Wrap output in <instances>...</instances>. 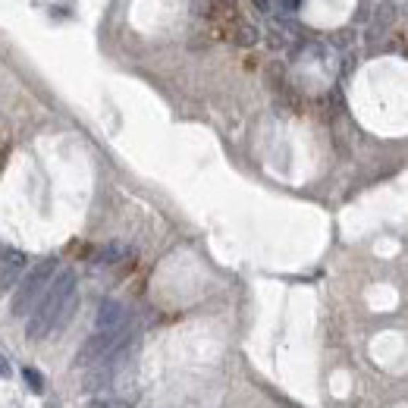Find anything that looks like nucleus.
<instances>
[{"label":"nucleus","mask_w":408,"mask_h":408,"mask_svg":"<svg viewBox=\"0 0 408 408\" xmlns=\"http://www.w3.org/2000/svg\"><path fill=\"white\" fill-rule=\"evenodd\" d=\"M72 311H76V271H60L54 276V283L47 286L45 298L28 314L26 336L32 342L50 336L57 327H67Z\"/></svg>","instance_id":"nucleus-1"},{"label":"nucleus","mask_w":408,"mask_h":408,"mask_svg":"<svg viewBox=\"0 0 408 408\" xmlns=\"http://www.w3.org/2000/svg\"><path fill=\"white\" fill-rule=\"evenodd\" d=\"M123 348H132V320H129L126 327H120V330H98L94 336H89L82 346H79L76 358H72V368L89 370L94 364L113 358V355L123 352Z\"/></svg>","instance_id":"nucleus-2"},{"label":"nucleus","mask_w":408,"mask_h":408,"mask_svg":"<svg viewBox=\"0 0 408 408\" xmlns=\"http://www.w3.org/2000/svg\"><path fill=\"white\" fill-rule=\"evenodd\" d=\"M57 267H60V261H57V258H45V261H38V264L23 276V280H19V289H16V295H13V302H10V314L13 317H28V314H32L35 305L45 298L47 286L54 283Z\"/></svg>","instance_id":"nucleus-3"},{"label":"nucleus","mask_w":408,"mask_h":408,"mask_svg":"<svg viewBox=\"0 0 408 408\" xmlns=\"http://www.w3.org/2000/svg\"><path fill=\"white\" fill-rule=\"evenodd\" d=\"M26 264H28L26 251H19V249H4V251H0V293H10V289L23 280Z\"/></svg>","instance_id":"nucleus-4"},{"label":"nucleus","mask_w":408,"mask_h":408,"mask_svg":"<svg viewBox=\"0 0 408 408\" xmlns=\"http://www.w3.org/2000/svg\"><path fill=\"white\" fill-rule=\"evenodd\" d=\"M129 311L123 302H116V298H107L104 305L98 308V330H120V327L129 324Z\"/></svg>","instance_id":"nucleus-5"},{"label":"nucleus","mask_w":408,"mask_h":408,"mask_svg":"<svg viewBox=\"0 0 408 408\" xmlns=\"http://www.w3.org/2000/svg\"><path fill=\"white\" fill-rule=\"evenodd\" d=\"M386 26H390V6H380V10H377V16H374V23H370V28H368V38L377 41L386 32Z\"/></svg>","instance_id":"nucleus-6"},{"label":"nucleus","mask_w":408,"mask_h":408,"mask_svg":"<svg viewBox=\"0 0 408 408\" xmlns=\"http://www.w3.org/2000/svg\"><path fill=\"white\" fill-rule=\"evenodd\" d=\"M126 249L123 245H104V249L98 251V258H94V264H113V261H120Z\"/></svg>","instance_id":"nucleus-7"},{"label":"nucleus","mask_w":408,"mask_h":408,"mask_svg":"<svg viewBox=\"0 0 408 408\" xmlns=\"http://www.w3.org/2000/svg\"><path fill=\"white\" fill-rule=\"evenodd\" d=\"M192 13H195L198 19H214V16H217V4H214V0H195V4H192Z\"/></svg>","instance_id":"nucleus-8"},{"label":"nucleus","mask_w":408,"mask_h":408,"mask_svg":"<svg viewBox=\"0 0 408 408\" xmlns=\"http://www.w3.org/2000/svg\"><path fill=\"white\" fill-rule=\"evenodd\" d=\"M23 377H26L28 390L45 392V377H41V370H35V368H23Z\"/></svg>","instance_id":"nucleus-9"},{"label":"nucleus","mask_w":408,"mask_h":408,"mask_svg":"<svg viewBox=\"0 0 408 408\" xmlns=\"http://www.w3.org/2000/svg\"><path fill=\"white\" fill-rule=\"evenodd\" d=\"M236 41H239V45H254V41H258V32H254V26H239V28H236Z\"/></svg>","instance_id":"nucleus-10"},{"label":"nucleus","mask_w":408,"mask_h":408,"mask_svg":"<svg viewBox=\"0 0 408 408\" xmlns=\"http://www.w3.org/2000/svg\"><path fill=\"white\" fill-rule=\"evenodd\" d=\"M94 408H132V405L123 402V399H104V402H98Z\"/></svg>","instance_id":"nucleus-11"},{"label":"nucleus","mask_w":408,"mask_h":408,"mask_svg":"<svg viewBox=\"0 0 408 408\" xmlns=\"http://www.w3.org/2000/svg\"><path fill=\"white\" fill-rule=\"evenodd\" d=\"M254 4H258V6H261V10H267V0H254Z\"/></svg>","instance_id":"nucleus-12"},{"label":"nucleus","mask_w":408,"mask_h":408,"mask_svg":"<svg viewBox=\"0 0 408 408\" xmlns=\"http://www.w3.org/2000/svg\"><path fill=\"white\" fill-rule=\"evenodd\" d=\"M6 374V368H4V364H0V377H4Z\"/></svg>","instance_id":"nucleus-13"}]
</instances>
